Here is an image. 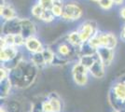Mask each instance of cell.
<instances>
[{"mask_svg":"<svg viewBox=\"0 0 125 112\" xmlns=\"http://www.w3.org/2000/svg\"><path fill=\"white\" fill-rule=\"evenodd\" d=\"M38 68L28 59H23L16 67L10 71L9 79L10 80L13 88L26 89L29 88L37 80Z\"/></svg>","mask_w":125,"mask_h":112,"instance_id":"cell-1","label":"cell"},{"mask_svg":"<svg viewBox=\"0 0 125 112\" xmlns=\"http://www.w3.org/2000/svg\"><path fill=\"white\" fill-rule=\"evenodd\" d=\"M54 46H50L55 52L56 58L54 64H65L70 62L73 58L78 59V49L74 47L67 41L66 37H64L60 41L55 42Z\"/></svg>","mask_w":125,"mask_h":112,"instance_id":"cell-2","label":"cell"},{"mask_svg":"<svg viewBox=\"0 0 125 112\" xmlns=\"http://www.w3.org/2000/svg\"><path fill=\"white\" fill-rule=\"evenodd\" d=\"M108 102L114 110L125 112V75L111 86L108 92Z\"/></svg>","mask_w":125,"mask_h":112,"instance_id":"cell-3","label":"cell"},{"mask_svg":"<svg viewBox=\"0 0 125 112\" xmlns=\"http://www.w3.org/2000/svg\"><path fill=\"white\" fill-rule=\"evenodd\" d=\"M83 16V9L81 6L76 2L69 1L64 3L63 6V13L62 15V21H77Z\"/></svg>","mask_w":125,"mask_h":112,"instance_id":"cell-4","label":"cell"},{"mask_svg":"<svg viewBox=\"0 0 125 112\" xmlns=\"http://www.w3.org/2000/svg\"><path fill=\"white\" fill-rule=\"evenodd\" d=\"M71 74H72V79L74 82L78 86H85L87 85L89 81V69L85 67L83 64H81L79 62H77L74 64L73 67L71 69Z\"/></svg>","mask_w":125,"mask_h":112,"instance_id":"cell-5","label":"cell"},{"mask_svg":"<svg viewBox=\"0 0 125 112\" xmlns=\"http://www.w3.org/2000/svg\"><path fill=\"white\" fill-rule=\"evenodd\" d=\"M77 30L79 33L83 43L88 42L89 40L99 31L98 27H97V23L93 20H87V21H83Z\"/></svg>","mask_w":125,"mask_h":112,"instance_id":"cell-6","label":"cell"},{"mask_svg":"<svg viewBox=\"0 0 125 112\" xmlns=\"http://www.w3.org/2000/svg\"><path fill=\"white\" fill-rule=\"evenodd\" d=\"M2 35H18L21 32V18L6 21L2 24Z\"/></svg>","mask_w":125,"mask_h":112,"instance_id":"cell-7","label":"cell"},{"mask_svg":"<svg viewBox=\"0 0 125 112\" xmlns=\"http://www.w3.org/2000/svg\"><path fill=\"white\" fill-rule=\"evenodd\" d=\"M26 51H28L30 54L33 53H38L42 52L45 50V46L42 43V41L37 37H31L25 39V44L24 47Z\"/></svg>","mask_w":125,"mask_h":112,"instance_id":"cell-8","label":"cell"},{"mask_svg":"<svg viewBox=\"0 0 125 112\" xmlns=\"http://www.w3.org/2000/svg\"><path fill=\"white\" fill-rule=\"evenodd\" d=\"M99 37L101 47L115 50L118 45V37L111 32H101L99 31Z\"/></svg>","mask_w":125,"mask_h":112,"instance_id":"cell-9","label":"cell"},{"mask_svg":"<svg viewBox=\"0 0 125 112\" xmlns=\"http://www.w3.org/2000/svg\"><path fill=\"white\" fill-rule=\"evenodd\" d=\"M96 54L98 55V58L101 60V62L105 65V67H108L111 65L115 58V50L101 47L96 50Z\"/></svg>","mask_w":125,"mask_h":112,"instance_id":"cell-10","label":"cell"},{"mask_svg":"<svg viewBox=\"0 0 125 112\" xmlns=\"http://www.w3.org/2000/svg\"><path fill=\"white\" fill-rule=\"evenodd\" d=\"M20 48H17L15 46H6L5 48H2L0 51V61L2 64L8 63L11 60L15 59L19 54L21 53Z\"/></svg>","mask_w":125,"mask_h":112,"instance_id":"cell-11","label":"cell"},{"mask_svg":"<svg viewBox=\"0 0 125 112\" xmlns=\"http://www.w3.org/2000/svg\"><path fill=\"white\" fill-rule=\"evenodd\" d=\"M21 36L24 38L36 37L37 35V26L35 22L28 18H21Z\"/></svg>","mask_w":125,"mask_h":112,"instance_id":"cell-12","label":"cell"},{"mask_svg":"<svg viewBox=\"0 0 125 112\" xmlns=\"http://www.w3.org/2000/svg\"><path fill=\"white\" fill-rule=\"evenodd\" d=\"M105 65H104L99 58L97 59V61L94 64V65L89 69L90 75L97 80H101L105 76Z\"/></svg>","mask_w":125,"mask_h":112,"instance_id":"cell-13","label":"cell"},{"mask_svg":"<svg viewBox=\"0 0 125 112\" xmlns=\"http://www.w3.org/2000/svg\"><path fill=\"white\" fill-rule=\"evenodd\" d=\"M0 16L3 19V21H10V20H13L18 17L17 12H16L15 9L10 4L0 6Z\"/></svg>","mask_w":125,"mask_h":112,"instance_id":"cell-14","label":"cell"},{"mask_svg":"<svg viewBox=\"0 0 125 112\" xmlns=\"http://www.w3.org/2000/svg\"><path fill=\"white\" fill-rule=\"evenodd\" d=\"M12 89H13V85L9 78L0 80V97H1V99H7L10 94Z\"/></svg>","mask_w":125,"mask_h":112,"instance_id":"cell-15","label":"cell"},{"mask_svg":"<svg viewBox=\"0 0 125 112\" xmlns=\"http://www.w3.org/2000/svg\"><path fill=\"white\" fill-rule=\"evenodd\" d=\"M53 107V112H61L62 109V103L61 97L58 95L56 92H51L47 96Z\"/></svg>","mask_w":125,"mask_h":112,"instance_id":"cell-16","label":"cell"},{"mask_svg":"<svg viewBox=\"0 0 125 112\" xmlns=\"http://www.w3.org/2000/svg\"><path fill=\"white\" fill-rule=\"evenodd\" d=\"M65 37H66L68 42L70 43L71 45H73L74 47H76V48L78 49L83 44V41H82L81 37H80V35H79L78 30H75V31L68 33L67 35L65 36Z\"/></svg>","mask_w":125,"mask_h":112,"instance_id":"cell-17","label":"cell"},{"mask_svg":"<svg viewBox=\"0 0 125 112\" xmlns=\"http://www.w3.org/2000/svg\"><path fill=\"white\" fill-rule=\"evenodd\" d=\"M98 59V55L96 54V52L94 54H89V55H82L79 56L78 59V62H79L81 64H83L85 67H87L88 69H90L94 64L97 61Z\"/></svg>","mask_w":125,"mask_h":112,"instance_id":"cell-18","label":"cell"},{"mask_svg":"<svg viewBox=\"0 0 125 112\" xmlns=\"http://www.w3.org/2000/svg\"><path fill=\"white\" fill-rule=\"evenodd\" d=\"M29 60L37 66L38 69H42V68H44V67H47V64L45 63V60H44V57H43L42 52L30 54Z\"/></svg>","mask_w":125,"mask_h":112,"instance_id":"cell-19","label":"cell"},{"mask_svg":"<svg viewBox=\"0 0 125 112\" xmlns=\"http://www.w3.org/2000/svg\"><path fill=\"white\" fill-rule=\"evenodd\" d=\"M42 54H43V57H44V60H45V63L47 64V66L54 65L56 55H55V52L53 51V50L51 47H46L45 50L42 51Z\"/></svg>","mask_w":125,"mask_h":112,"instance_id":"cell-20","label":"cell"},{"mask_svg":"<svg viewBox=\"0 0 125 112\" xmlns=\"http://www.w3.org/2000/svg\"><path fill=\"white\" fill-rule=\"evenodd\" d=\"M63 6L64 2L62 0H55V3L52 8V12L56 19H61L63 13Z\"/></svg>","mask_w":125,"mask_h":112,"instance_id":"cell-21","label":"cell"},{"mask_svg":"<svg viewBox=\"0 0 125 112\" xmlns=\"http://www.w3.org/2000/svg\"><path fill=\"white\" fill-rule=\"evenodd\" d=\"M44 10H45L43 9V7L37 2L36 4H34L33 7H32L31 14L34 18H36V19H38V20H39V19H40V17H41V15L43 14Z\"/></svg>","mask_w":125,"mask_h":112,"instance_id":"cell-22","label":"cell"},{"mask_svg":"<svg viewBox=\"0 0 125 112\" xmlns=\"http://www.w3.org/2000/svg\"><path fill=\"white\" fill-rule=\"evenodd\" d=\"M56 18L54 17V15L52 14V10H45L43 14L40 17V21H43V22H46V23H50V22H52Z\"/></svg>","mask_w":125,"mask_h":112,"instance_id":"cell-23","label":"cell"},{"mask_svg":"<svg viewBox=\"0 0 125 112\" xmlns=\"http://www.w3.org/2000/svg\"><path fill=\"white\" fill-rule=\"evenodd\" d=\"M9 112H20L21 109V105L17 101H10L8 104H5Z\"/></svg>","mask_w":125,"mask_h":112,"instance_id":"cell-24","label":"cell"},{"mask_svg":"<svg viewBox=\"0 0 125 112\" xmlns=\"http://www.w3.org/2000/svg\"><path fill=\"white\" fill-rule=\"evenodd\" d=\"M97 4L103 10H110L114 6L112 0H98Z\"/></svg>","mask_w":125,"mask_h":112,"instance_id":"cell-25","label":"cell"},{"mask_svg":"<svg viewBox=\"0 0 125 112\" xmlns=\"http://www.w3.org/2000/svg\"><path fill=\"white\" fill-rule=\"evenodd\" d=\"M25 44V38L21 36V34L14 35V46L17 48H22Z\"/></svg>","mask_w":125,"mask_h":112,"instance_id":"cell-26","label":"cell"},{"mask_svg":"<svg viewBox=\"0 0 125 112\" xmlns=\"http://www.w3.org/2000/svg\"><path fill=\"white\" fill-rule=\"evenodd\" d=\"M37 3L40 4L44 10H51L54 5V3H55V0H37Z\"/></svg>","mask_w":125,"mask_h":112,"instance_id":"cell-27","label":"cell"},{"mask_svg":"<svg viewBox=\"0 0 125 112\" xmlns=\"http://www.w3.org/2000/svg\"><path fill=\"white\" fill-rule=\"evenodd\" d=\"M42 109L43 112H53V107L47 97L44 100H42Z\"/></svg>","mask_w":125,"mask_h":112,"instance_id":"cell-28","label":"cell"},{"mask_svg":"<svg viewBox=\"0 0 125 112\" xmlns=\"http://www.w3.org/2000/svg\"><path fill=\"white\" fill-rule=\"evenodd\" d=\"M9 76H10V70L7 69L3 65H1V67H0V80L8 79Z\"/></svg>","mask_w":125,"mask_h":112,"instance_id":"cell-29","label":"cell"},{"mask_svg":"<svg viewBox=\"0 0 125 112\" xmlns=\"http://www.w3.org/2000/svg\"><path fill=\"white\" fill-rule=\"evenodd\" d=\"M120 16L123 21H125V7H122L120 10Z\"/></svg>","mask_w":125,"mask_h":112,"instance_id":"cell-30","label":"cell"},{"mask_svg":"<svg viewBox=\"0 0 125 112\" xmlns=\"http://www.w3.org/2000/svg\"><path fill=\"white\" fill-rule=\"evenodd\" d=\"M120 37H121V39L125 41V25L122 27V29H121V32H120Z\"/></svg>","mask_w":125,"mask_h":112,"instance_id":"cell-31","label":"cell"},{"mask_svg":"<svg viewBox=\"0 0 125 112\" xmlns=\"http://www.w3.org/2000/svg\"><path fill=\"white\" fill-rule=\"evenodd\" d=\"M113 1V3H114V5L116 6H120L123 4V2H124V0H112Z\"/></svg>","mask_w":125,"mask_h":112,"instance_id":"cell-32","label":"cell"},{"mask_svg":"<svg viewBox=\"0 0 125 112\" xmlns=\"http://www.w3.org/2000/svg\"><path fill=\"white\" fill-rule=\"evenodd\" d=\"M0 112H9V110H8V108H7L5 104L1 106V107H0Z\"/></svg>","mask_w":125,"mask_h":112,"instance_id":"cell-33","label":"cell"},{"mask_svg":"<svg viewBox=\"0 0 125 112\" xmlns=\"http://www.w3.org/2000/svg\"><path fill=\"white\" fill-rule=\"evenodd\" d=\"M90 1H92V2H96V3L98 2V0H90Z\"/></svg>","mask_w":125,"mask_h":112,"instance_id":"cell-34","label":"cell"},{"mask_svg":"<svg viewBox=\"0 0 125 112\" xmlns=\"http://www.w3.org/2000/svg\"><path fill=\"white\" fill-rule=\"evenodd\" d=\"M112 112H120V111H119V110H114V109H113V111Z\"/></svg>","mask_w":125,"mask_h":112,"instance_id":"cell-35","label":"cell"},{"mask_svg":"<svg viewBox=\"0 0 125 112\" xmlns=\"http://www.w3.org/2000/svg\"><path fill=\"white\" fill-rule=\"evenodd\" d=\"M62 1H64V0H62Z\"/></svg>","mask_w":125,"mask_h":112,"instance_id":"cell-36","label":"cell"}]
</instances>
